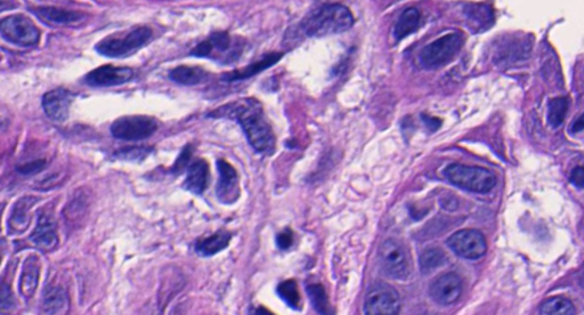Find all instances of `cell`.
<instances>
[{"label": "cell", "instance_id": "6da1fadb", "mask_svg": "<svg viewBox=\"0 0 584 315\" xmlns=\"http://www.w3.org/2000/svg\"><path fill=\"white\" fill-rule=\"evenodd\" d=\"M209 118H229L242 127L250 147L256 152L270 154L275 147V135L265 117L261 104L255 98H242L225 104L207 115Z\"/></svg>", "mask_w": 584, "mask_h": 315}, {"label": "cell", "instance_id": "7a4b0ae2", "mask_svg": "<svg viewBox=\"0 0 584 315\" xmlns=\"http://www.w3.org/2000/svg\"><path fill=\"white\" fill-rule=\"evenodd\" d=\"M354 15L340 4H326L315 9L300 24L307 37H326L348 31L354 25Z\"/></svg>", "mask_w": 584, "mask_h": 315}, {"label": "cell", "instance_id": "3957f363", "mask_svg": "<svg viewBox=\"0 0 584 315\" xmlns=\"http://www.w3.org/2000/svg\"><path fill=\"white\" fill-rule=\"evenodd\" d=\"M443 175L452 185L475 193H488L496 185V175L481 167L452 164L444 169Z\"/></svg>", "mask_w": 584, "mask_h": 315}, {"label": "cell", "instance_id": "277c9868", "mask_svg": "<svg viewBox=\"0 0 584 315\" xmlns=\"http://www.w3.org/2000/svg\"><path fill=\"white\" fill-rule=\"evenodd\" d=\"M152 35L150 28H136L126 35L106 37L96 45V50L103 57L122 59L144 47L151 42Z\"/></svg>", "mask_w": 584, "mask_h": 315}, {"label": "cell", "instance_id": "5b68a950", "mask_svg": "<svg viewBox=\"0 0 584 315\" xmlns=\"http://www.w3.org/2000/svg\"><path fill=\"white\" fill-rule=\"evenodd\" d=\"M464 42V35L460 33H450L442 35L421 50L419 55L420 64L429 70L447 65L459 53Z\"/></svg>", "mask_w": 584, "mask_h": 315}, {"label": "cell", "instance_id": "8992f818", "mask_svg": "<svg viewBox=\"0 0 584 315\" xmlns=\"http://www.w3.org/2000/svg\"><path fill=\"white\" fill-rule=\"evenodd\" d=\"M379 263L382 272L394 280H406L411 272V264L404 246L389 239L379 249Z\"/></svg>", "mask_w": 584, "mask_h": 315}, {"label": "cell", "instance_id": "52a82bcc", "mask_svg": "<svg viewBox=\"0 0 584 315\" xmlns=\"http://www.w3.org/2000/svg\"><path fill=\"white\" fill-rule=\"evenodd\" d=\"M158 128V121L152 117L126 115L111 125V134L120 141L138 142L151 137Z\"/></svg>", "mask_w": 584, "mask_h": 315}, {"label": "cell", "instance_id": "ba28073f", "mask_svg": "<svg viewBox=\"0 0 584 315\" xmlns=\"http://www.w3.org/2000/svg\"><path fill=\"white\" fill-rule=\"evenodd\" d=\"M0 31L7 42L21 47L37 45L40 38V33L35 23L24 15H12L4 18Z\"/></svg>", "mask_w": 584, "mask_h": 315}, {"label": "cell", "instance_id": "9c48e42d", "mask_svg": "<svg viewBox=\"0 0 584 315\" xmlns=\"http://www.w3.org/2000/svg\"><path fill=\"white\" fill-rule=\"evenodd\" d=\"M447 247L461 258L476 260L484 256L488 244L483 233L477 230H461L447 239Z\"/></svg>", "mask_w": 584, "mask_h": 315}, {"label": "cell", "instance_id": "30bf717a", "mask_svg": "<svg viewBox=\"0 0 584 315\" xmlns=\"http://www.w3.org/2000/svg\"><path fill=\"white\" fill-rule=\"evenodd\" d=\"M401 309L399 292L391 286L380 283L369 290L365 301L367 315H395Z\"/></svg>", "mask_w": 584, "mask_h": 315}, {"label": "cell", "instance_id": "8fae6325", "mask_svg": "<svg viewBox=\"0 0 584 315\" xmlns=\"http://www.w3.org/2000/svg\"><path fill=\"white\" fill-rule=\"evenodd\" d=\"M30 242L42 253L53 251L59 246L55 217L50 210H40L38 212L37 225L29 238Z\"/></svg>", "mask_w": 584, "mask_h": 315}, {"label": "cell", "instance_id": "7c38bea8", "mask_svg": "<svg viewBox=\"0 0 584 315\" xmlns=\"http://www.w3.org/2000/svg\"><path fill=\"white\" fill-rule=\"evenodd\" d=\"M217 169L219 173L216 186L218 201L224 205H233L240 197L238 171L224 159L217 160Z\"/></svg>", "mask_w": 584, "mask_h": 315}, {"label": "cell", "instance_id": "4fadbf2b", "mask_svg": "<svg viewBox=\"0 0 584 315\" xmlns=\"http://www.w3.org/2000/svg\"><path fill=\"white\" fill-rule=\"evenodd\" d=\"M134 77V70L127 67L102 65L86 74L85 84L91 87H113L124 85Z\"/></svg>", "mask_w": 584, "mask_h": 315}, {"label": "cell", "instance_id": "5bb4252c", "mask_svg": "<svg viewBox=\"0 0 584 315\" xmlns=\"http://www.w3.org/2000/svg\"><path fill=\"white\" fill-rule=\"evenodd\" d=\"M462 294V280L458 274L440 275L430 285L429 294L433 301L442 307H449L458 301Z\"/></svg>", "mask_w": 584, "mask_h": 315}, {"label": "cell", "instance_id": "9a60e30c", "mask_svg": "<svg viewBox=\"0 0 584 315\" xmlns=\"http://www.w3.org/2000/svg\"><path fill=\"white\" fill-rule=\"evenodd\" d=\"M74 94L64 88L47 91L42 98V108L50 120L63 122L69 118Z\"/></svg>", "mask_w": 584, "mask_h": 315}, {"label": "cell", "instance_id": "2e32d148", "mask_svg": "<svg viewBox=\"0 0 584 315\" xmlns=\"http://www.w3.org/2000/svg\"><path fill=\"white\" fill-rule=\"evenodd\" d=\"M38 200V197L33 195H25L15 202L9 214L8 233L22 234L27 231L31 222L30 212Z\"/></svg>", "mask_w": 584, "mask_h": 315}, {"label": "cell", "instance_id": "e0dca14e", "mask_svg": "<svg viewBox=\"0 0 584 315\" xmlns=\"http://www.w3.org/2000/svg\"><path fill=\"white\" fill-rule=\"evenodd\" d=\"M210 167L207 160L199 159L188 166L183 189L195 195H202L208 189Z\"/></svg>", "mask_w": 584, "mask_h": 315}, {"label": "cell", "instance_id": "ac0fdd59", "mask_svg": "<svg viewBox=\"0 0 584 315\" xmlns=\"http://www.w3.org/2000/svg\"><path fill=\"white\" fill-rule=\"evenodd\" d=\"M232 47V40L229 33L225 31H218L212 33L208 39L200 42L197 47L191 52V55L202 59H217V54L223 55L227 53Z\"/></svg>", "mask_w": 584, "mask_h": 315}, {"label": "cell", "instance_id": "d6986e66", "mask_svg": "<svg viewBox=\"0 0 584 315\" xmlns=\"http://www.w3.org/2000/svg\"><path fill=\"white\" fill-rule=\"evenodd\" d=\"M40 271H42V265H40L38 257L30 255L24 262L20 281H18V289L25 299H30L35 296L37 288H38Z\"/></svg>", "mask_w": 584, "mask_h": 315}, {"label": "cell", "instance_id": "ffe728a7", "mask_svg": "<svg viewBox=\"0 0 584 315\" xmlns=\"http://www.w3.org/2000/svg\"><path fill=\"white\" fill-rule=\"evenodd\" d=\"M68 292L59 285H50L45 288L42 299V312L46 314H59L69 309Z\"/></svg>", "mask_w": 584, "mask_h": 315}, {"label": "cell", "instance_id": "44dd1931", "mask_svg": "<svg viewBox=\"0 0 584 315\" xmlns=\"http://www.w3.org/2000/svg\"><path fill=\"white\" fill-rule=\"evenodd\" d=\"M231 239H232V234L229 231L219 230L214 232L212 236L200 238L195 242L194 249L200 256H214V255H217L220 251H223L224 249L229 247Z\"/></svg>", "mask_w": 584, "mask_h": 315}, {"label": "cell", "instance_id": "7402d4cb", "mask_svg": "<svg viewBox=\"0 0 584 315\" xmlns=\"http://www.w3.org/2000/svg\"><path fill=\"white\" fill-rule=\"evenodd\" d=\"M282 55H283L282 53L268 54L266 57H263L260 61L248 65L246 68L227 72V74H224L223 80H225L227 83H232V81H240V80L253 77L256 74H260L261 71L266 70V69L270 68V67H273L274 64L279 62L280 59H282Z\"/></svg>", "mask_w": 584, "mask_h": 315}, {"label": "cell", "instance_id": "603a6c76", "mask_svg": "<svg viewBox=\"0 0 584 315\" xmlns=\"http://www.w3.org/2000/svg\"><path fill=\"white\" fill-rule=\"evenodd\" d=\"M33 14L38 16L42 22L52 24L76 23L81 21L84 18L81 13L56 7H39L33 11Z\"/></svg>", "mask_w": 584, "mask_h": 315}, {"label": "cell", "instance_id": "cb8c5ba5", "mask_svg": "<svg viewBox=\"0 0 584 315\" xmlns=\"http://www.w3.org/2000/svg\"><path fill=\"white\" fill-rule=\"evenodd\" d=\"M169 78L179 85L195 86L205 83L209 78V72L200 67L179 65L171 71Z\"/></svg>", "mask_w": 584, "mask_h": 315}, {"label": "cell", "instance_id": "d4e9b609", "mask_svg": "<svg viewBox=\"0 0 584 315\" xmlns=\"http://www.w3.org/2000/svg\"><path fill=\"white\" fill-rule=\"evenodd\" d=\"M420 21H421V13L419 9L414 8V7L406 8L397 18L396 24L394 28V37L396 40L406 38L419 28Z\"/></svg>", "mask_w": 584, "mask_h": 315}, {"label": "cell", "instance_id": "484cf974", "mask_svg": "<svg viewBox=\"0 0 584 315\" xmlns=\"http://www.w3.org/2000/svg\"><path fill=\"white\" fill-rule=\"evenodd\" d=\"M464 13L469 24V29L476 30V31L486 29L493 20L492 11L486 5L470 4L466 6Z\"/></svg>", "mask_w": 584, "mask_h": 315}, {"label": "cell", "instance_id": "4316f807", "mask_svg": "<svg viewBox=\"0 0 584 315\" xmlns=\"http://www.w3.org/2000/svg\"><path fill=\"white\" fill-rule=\"evenodd\" d=\"M540 313L544 315H572L576 314V307L570 299L557 296L543 302Z\"/></svg>", "mask_w": 584, "mask_h": 315}, {"label": "cell", "instance_id": "83f0119b", "mask_svg": "<svg viewBox=\"0 0 584 315\" xmlns=\"http://www.w3.org/2000/svg\"><path fill=\"white\" fill-rule=\"evenodd\" d=\"M447 262V256L438 248H430L421 253L419 259L420 270L423 274L432 273Z\"/></svg>", "mask_w": 584, "mask_h": 315}, {"label": "cell", "instance_id": "f1b7e54d", "mask_svg": "<svg viewBox=\"0 0 584 315\" xmlns=\"http://www.w3.org/2000/svg\"><path fill=\"white\" fill-rule=\"evenodd\" d=\"M276 292L281 297L282 301L289 305L291 309H297V311L300 309V301L302 299H300L299 290H298L296 281H283L277 286Z\"/></svg>", "mask_w": 584, "mask_h": 315}, {"label": "cell", "instance_id": "f546056e", "mask_svg": "<svg viewBox=\"0 0 584 315\" xmlns=\"http://www.w3.org/2000/svg\"><path fill=\"white\" fill-rule=\"evenodd\" d=\"M568 110V102L565 98H552L548 105V121L554 128L561 126Z\"/></svg>", "mask_w": 584, "mask_h": 315}, {"label": "cell", "instance_id": "4dcf8cb0", "mask_svg": "<svg viewBox=\"0 0 584 315\" xmlns=\"http://www.w3.org/2000/svg\"><path fill=\"white\" fill-rule=\"evenodd\" d=\"M307 294H309L311 305H313L317 313H320V314H330L331 313L328 296H326L324 287L321 285H311V286L307 287Z\"/></svg>", "mask_w": 584, "mask_h": 315}, {"label": "cell", "instance_id": "1f68e13d", "mask_svg": "<svg viewBox=\"0 0 584 315\" xmlns=\"http://www.w3.org/2000/svg\"><path fill=\"white\" fill-rule=\"evenodd\" d=\"M153 147H132L122 149V150L118 151L113 156L115 159L124 160V161H142L147 158L149 154H152Z\"/></svg>", "mask_w": 584, "mask_h": 315}, {"label": "cell", "instance_id": "d6a6232c", "mask_svg": "<svg viewBox=\"0 0 584 315\" xmlns=\"http://www.w3.org/2000/svg\"><path fill=\"white\" fill-rule=\"evenodd\" d=\"M192 154H193V147L192 145H186L183 149L182 152L179 154L178 158L173 164V168H171V174L181 175L183 171H188L190 161H191Z\"/></svg>", "mask_w": 584, "mask_h": 315}, {"label": "cell", "instance_id": "836d02e7", "mask_svg": "<svg viewBox=\"0 0 584 315\" xmlns=\"http://www.w3.org/2000/svg\"><path fill=\"white\" fill-rule=\"evenodd\" d=\"M47 166V161L45 159L35 160V161L28 162L24 165L18 166L16 171L18 174L23 175V176H30V175L38 174L40 171H44Z\"/></svg>", "mask_w": 584, "mask_h": 315}, {"label": "cell", "instance_id": "e575fe53", "mask_svg": "<svg viewBox=\"0 0 584 315\" xmlns=\"http://www.w3.org/2000/svg\"><path fill=\"white\" fill-rule=\"evenodd\" d=\"M13 307H14V297H13L12 292L7 286V283L3 282V287H1V311L5 312L6 309H13Z\"/></svg>", "mask_w": 584, "mask_h": 315}, {"label": "cell", "instance_id": "d590c367", "mask_svg": "<svg viewBox=\"0 0 584 315\" xmlns=\"http://www.w3.org/2000/svg\"><path fill=\"white\" fill-rule=\"evenodd\" d=\"M276 244L280 249H288L294 244V234L290 230L283 231L276 238Z\"/></svg>", "mask_w": 584, "mask_h": 315}, {"label": "cell", "instance_id": "8d00e7d4", "mask_svg": "<svg viewBox=\"0 0 584 315\" xmlns=\"http://www.w3.org/2000/svg\"><path fill=\"white\" fill-rule=\"evenodd\" d=\"M570 180L574 185L580 189H584V166H578L573 169Z\"/></svg>", "mask_w": 584, "mask_h": 315}, {"label": "cell", "instance_id": "74e56055", "mask_svg": "<svg viewBox=\"0 0 584 315\" xmlns=\"http://www.w3.org/2000/svg\"><path fill=\"white\" fill-rule=\"evenodd\" d=\"M423 122L426 124V126L428 127L429 130H436L440 128V125H442V121L438 120L437 118H433V117H428V115H423Z\"/></svg>", "mask_w": 584, "mask_h": 315}, {"label": "cell", "instance_id": "f35d334b", "mask_svg": "<svg viewBox=\"0 0 584 315\" xmlns=\"http://www.w3.org/2000/svg\"><path fill=\"white\" fill-rule=\"evenodd\" d=\"M582 130H584V113L580 115V117L573 122L572 126H571V132H572L573 134L580 133Z\"/></svg>", "mask_w": 584, "mask_h": 315}]
</instances>
